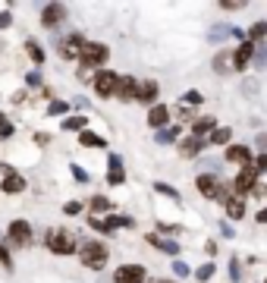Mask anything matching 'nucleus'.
<instances>
[{"label":"nucleus","instance_id":"obj_9","mask_svg":"<svg viewBox=\"0 0 267 283\" xmlns=\"http://www.w3.org/2000/svg\"><path fill=\"white\" fill-rule=\"evenodd\" d=\"M117 98L119 101H135L138 98V82L132 76H119L117 82Z\"/></svg>","mask_w":267,"mask_h":283},{"label":"nucleus","instance_id":"obj_35","mask_svg":"<svg viewBox=\"0 0 267 283\" xmlns=\"http://www.w3.org/2000/svg\"><path fill=\"white\" fill-rule=\"evenodd\" d=\"M255 170H267V154H261V158L255 160Z\"/></svg>","mask_w":267,"mask_h":283},{"label":"nucleus","instance_id":"obj_1","mask_svg":"<svg viewBox=\"0 0 267 283\" xmlns=\"http://www.w3.org/2000/svg\"><path fill=\"white\" fill-rule=\"evenodd\" d=\"M82 265L91 271H101L107 265V246L104 242H85L82 246Z\"/></svg>","mask_w":267,"mask_h":283},{"label":"nucleus","instance_id":"obj_13","mask_svg":"<svg viewBox=\"0 0 267 283\" xmlns=\"http://www.w3.org/2000/svg\"><path fill=\"white\" fill-rule=\"evenodd\" d=\"M107 170H110V173H107V183L119 186V183L126 179V173H123V164H119V158H117V154L110 158V167H107Z\"/></svg>","mask_w":267,"mask_h":283},{"label":"nucleus","instance_id":"obj_37","mask_svg":"<svg viewBox=\"0 0 267 283\" xmlns=\"http://www.w3.org/2000/svg\"><path fill=\"white\" fill-rule=\"evenodd\" d=\"M79 211H82V208H79L76 201H69V205H66V214H79Z\"/></svg>","mask_w":267,"mask_h":283},{"label":"nucleus","instance_id":"obj_34","mask_svg":"<svg viewBox=\"0 0 267 283\" xmlns=\"http://www.w3.org/2000/svg\"><path fill=\"white\" fill-rule=\"evenodd\" d=\"M72 173H76V179H79V183H85V179H88V173H85L82 167H72Z\"/></svg>","mask_w":267,"mask_h":283},{"label":"nucleus","instance_id":"obj_33","mask_svg":"<svg viewBox=\"0 0 267 283\" xmlns=\"http://www.w3.org/2000/svg\"><path fill=\"white\" fill-rule=\"evenodd\" d=\"M50 113H66V104H63V101H53V104H50Z\"/></svg>","mask_w":267,"mask_h":283},{"label":"nucleus","instance_id":"obj_5","mask_svg":"<svg viewBox=\"0 0 267 283\" xmlns=\"http://www.w3.org/2000/svg\"><path fill=\"white\" fill-rule=\"evenodd\" d=\"M145 280V267L142 265H123L113 274V283H142Z\"/></svg>","mask_w":267,"mask_h":283},{"label":"nucleus","instance_id":"obj_38","mask_svg":"<svg viewBox=\"0 0 267 283\" xmlns=\"http://www.w3.org/2000/svg\"><path fill=\"white\" fill-rule=\"evenodd\" d=\"M258 224H267V208H261V211H258Z\"/></svg>","mask_w":267,"mask_h":283},{"label":"nucleus","instance_id":"obj_31","mask_svg":"<svg viewBox=\"0 0 267 283\" xmlns=\"http://www.w3.org/2000/svg\"><path fill=\"white\" fill-rule=\"evenodd\" d=\"M264 32H267V25H264V22H258L255 29H251V38H255V41H258V38H264Z\"/></svg>","mask_w":267,"mask_h":283},{"label":"nucleus","instance_id":"obj_3","mask_svg":"<svg viewBox=\"0 0 267 283\" xmlns=\"http://www.w3.org/2000/svg\"><path fill=\"white\" fill-rule=\"evenodd\" d=\"M48 248H50L53 255H72V252H76V242H72L69 233L50 230V233H48Z\"/></svg>","mask_w":267,"mask_h":283},{"label":"nucleus","instance_id":"obj_23","mask_svg":"<svg viewBox=\"0 0 267 283\" xmlns=\"http://www.w3.org/2000/svg\"><path fill=\"white\" fill-rule=\"evenodd\" d=\"M154 189H157L160 195H167V198H179V192H176V189H173V186H167V183H157Z\"/></svg>","mask_w":267,"mask_h":283},{"label":"nucleus","instance_id":"obj_14","mask_svg":"<svg viewBox=\"0 0 267 283\" xmlns=\"http://www.w3.org/2000/svg\"><path fill=\"white\" fill-rule=\"evenodd\" d=\"M251 51H255V44H249V41H245V44H239V51L233 53V66H236V70H242V66L249 63Z\"/></svg>","mask_w":267,"mask_h":283},{"label":"nucleus","instance_id":"obj_29","mask_svg":"<svg viewBox=\"0 0 267 283\" xmlns=\"http://www.w3.org/2000/svg\"><path fill=\"white\" fill-rule=\"evenodd\" d=\"M198 280H211L214 277V265H204V267H198V274H195Z\"/></svg>","mask_w":267,"mask_h":283},{"label":"nucleus","instance_id":"obj_10","mask_svg":"<svg viewBox=\"0 0 267 283\" xmlns=\"http://www.w3.org/2000/svg\"><path fill=\"white\" fill-rule=\"evenodd\" d=\"M66 19V10H63V3H48L44 6V13H41V22L48 25V29H53V25H60Z\"/></svg>","mask_w":267,"mask_h":283},{"label":"nucleus","instance_id":"obj_20","mask_svg":"<svg viewBox=\"0 0 267 283\" xmlns=\"http://www.w3.org/2000/svg\"><path fill=\"white\" fill-rule=\"evenodd\" d=\"M192 129H195V136H201V132H211V129H214V117H201V120H195V126H192Z\"/></svg>","mask_w":267,"mask_h":283},{"label":"nucleus","instance_id":"obj_24","mask_svg":"<svg viewBox=\"0 0 267 283\" xmlns=\"http://www.w3.org/2000/svg\"><path fill=\"white\" fill-rule=\"evenodd\" d=\"M85 123H88V120H85V117H69V120H66L63 126H66V129H82Z\"/></svg>","mask_w":267,"mask_h":283},{"label":"nucleus","instance_id":"obj_39","mask_svg":"<svg viewBox=\"0 0 267 283\" xmlns=\"http://www.w3.org/2000/svg\"><path fill=\"white\" fill-rule=\"evenodd\" d=\"M6 25H10V16H6V13H0V29H6Z\"/></svg>","mask_w":267,"mask_h":283},{"label":"nucleus","instance_id":"obj_25","mask_svg":"<svg viewBox=\"0 0 267 283\" xmlns=\"http://www.w3.org/2000/svg\"><path fill=\"white\" fill-rule=\"evenodd\" d=\"M201 101H204V98H201L198 91H185V94H183V104H192V107H195V104H201Z\"/></svg>","mask_w":267,"mask_h":283},{"label":"nucleus","instance_id":"obj_26","mask_svg":"<svg viewBox=\"0 0 267 283\" xmlns=\"http://www.w3.org/2000/svg\"><path fill=\"white\" fill-rule=\"evenodd\" d=\"M91 208H95V211H107V208H110V201H107L104 195H95V198H91Z\"/></svg>","mask_w":267,"mask_h":283},{"label":"nucleus","instance_id":"obj_6","mask_svg":"<svg viewBox=\"0 0 267 283\" xmlns=\"http://www.w3.org/2000/svg\"><path fill=\"white\" fill-rule=\"evenodd\" d=\"M85 44H88V41H85L82 35H69L63 44H60V57H63V60H76V57H82Z\"/></svg>","mask_w":267,"mask_h":283},{"label":"nucleus","instance_id":"obj_40","mask_svg":"<svg viewBox=\"0 0 267 283\" xmlns=\"http://www.w3.org/2000/svg\"><path fill=\"white\" fill-rule=\"evenodd\" d=\"M154 283H170V280H154Z\"/></svg>","mask_w":267,"mask_h":283},{"label":"nucleus","instance_id":"obj_17","mask_svg":"<svg viewBox=\"0 0 267 283\" xmlns=\"http://www.w3.org/2000/svg\"><path fill=\"white\" fill-rule=\"evenodd\" d=\"M22 189H25V179L22 177H16V173H10V177H6L3 179V192H22Z\"/></svg>","mask_w":267,"mask_h":283},{"label":"nucleus","instance_id":"obj_21","mask_svg":"<svg viewBox=\"0 0 267 283\" xmlns=\"http://www.w3.org/2000/svg\"><path fill=\"white\" fill-rule=\"evenodd\" d=\"M82 145H95V148H104V139L95 136V132H82Z\"/></svg>","mask_w":267,"mask_h":283},{"label":"nucleus","instance_id":"obj_11","mask_svg":"<svg viewBox=\"0 0 267 283\" xmlns=\"http://www.w3.org/2000/svg\"><path fill=\"white\" fill-rule=\"evenodd\" d=\"M233 186H236V192H239V195H242V192H249V189H255V186H258V170L245 167V170L236 177V183H233Z\"/></svg>","mask_w":267,"mask_h":283},{"label":"nucleus","instance_id":"obj_18","mask_svg":"<svg viewBox=\"0 0 267 283\" xmlns=\"http://www.w3.org/2000/svg\"><path fill=\"white\" fill-rule=\"evenodd\" d=\"M249 148H242V145H233L230 151H226V160H239V164H249Z\"/></svg>","mask_w":267,"mask_h":283},{"label":"nucleus","instance_id":"obj_28","mask_svg":"<svg viewBox=\"0 0 267 283\" xmlns=\"http://www.w3.org/2000/svg\"><path fill=\"white\" fill-rule=\"evenodd\" d=\"M160 252H167V255H179V246L173 239H167V242H160Z\"/></svg>","mask_w":267,"mask_h":283},{"label":"nucleus","instance_id":"obj_27","mask_svg":"<svg viewBox=\"0 0 267 283\" xmlns=\"http://www.w3.org/2000/svg\"><path fill=\"white\" fill-rule=\"evenodd\" d=\"M176 132L179 129H160L157 132V142H160V145H164V142H173V139H176Z\"/></svg>","mask_w":267,"mask_h":283},{"label":"nucleus","instance_id":"obj_12","mask_svg":"<svg viewBox=\"0 0 267 283\" xmlns=\"http://www.w3.org/2000/svg\"><path fill=\"white\" fill-rule=\"evenodd\" d=\"M167 120H170V110H167L164 104H154V107H151V113H148V123L154 126L157 132L164 129V123H167Z\"/></svg>","mask_w":267,"mask_h":283},{"label":"nucleus","instance_id":"obj_32","mask_svg":"<svg viewBox=\"0 0 267 283\" xmlns=\"http://www.w3.org/2000/svg\"><path fill=\"white\" fill-rule=\"evenodd\" d=\"M173 271H176L179 277H189V265H183V261H176V265H173Z\"/></svg>","mask_w":267,"mask_h":283},{"label":"nucleus","instance_id":"obj_8","mask_svg":"<svg viewBox=\"0 0 267 283\" xmlns=\"http://www.w3.org/2000/svg\"><path fill=\"white\" fill-rule=\"evenodd\" d=\"M117 82H119L117 72H98L95 76V91L101 94V98H110V94H117Z\"/></svg>","mask_w":267,"mask_h":283},{"label":"nucleus","instance_id":"obj_19","mask_svg":"<svg viewBox=\"0 0 267 283\" xmlns=\"http://www.w3.org/2000/svg\"><path fill=\"white\" fill-rule=\"evenodd\" d=\"M226 214H230L233 220H239V217L245 214V205H242L239 198H230V201H226Z\"/></svg>","mask_w":267,"mask_h":283},{"label":"nucleus","instance_id":"obj_15","mask_svg":"<svg viewBox=\"0 0 267 283\" xmlns=\"http://www.w3.org/2000/svg\"><path fill=\"white\" fill-rule=\"evenodd\" d=\"M154 98H157V85H154V82H142V85H138V98H135V101H142V104H151Z\"/></svg>","mask_w":267,"mask_h":283},{"label":"nucleus","instance_id":"obj_30","mask_svg":"<svg viewBox=\"0 0 267 283\" xmlns=\"http://www.w3.org/2000/svg\"><path fill=\"white\" fill-rule=\"evenodd\" d=\"M29 53H32V57L38 60V63H41V60H44V51H41V47H38L35 41H29Z\"/></svg>","mask_w":267,"mask_h":283},{"label":"nucleus","instance_id":"obj_4","mask_svg":"<svg viewBox=\"0 0 267 283\" xmlns=\"http://www.w3.org/2000/svg\"><path fill=\"white\" fill-rule=\"evenodd\" d=\"M198 189H201V192L208 195V198H217V201H223V205L233 198V195L217 183V177H208V173H204V177H198Z\"/></svg>","mask_w":267,"mask_h":283},{"label":"nucleus","instance_id":"obj_2","mask_svg":"<svg viewBox=\"0 0 267 283\" xmlns=\"http://www.w3.org/2000/svg\"><path fill=\"white\" fill-rule=\"evenodd\" d=\"M107 57H110L107 44H101V41H91V44H85V51H82V70L88 72L91 66H101Z\"/></svg>","mask_w":267,"mask_h":283},{"label":"nucleus","instance_id":"obj_36","mask_svg":"<svg viewBox=\"0 0 267 283\" xmlns=\"http://www.w3.org/2000/svg\"><path fill=\"white\" fill-rule=\"evenodd\" d=\"M0 265H6V267L13 265V261H10V255H6V248H3V246H0Z\"/></svg>","mask_w":267,"mask_h":283},{"label":"nucleus","instance_id":"obj_7","mask_svg":"<svg viewBox=\"0 0 267 283\" xmlns=\"http://www.w3.org/2000/svg\"><path fill=\"white\" fill-rule=\"evenodd\" d=\"M6 233H10L13 246H19V248H25V246L32 242V227L25 224V220H13V224H10V230H6Z\"/></svg>","mask_w":267,"mask_h":283},{"label":"nucleus","instance_id":"obj_16","mask_svg":"<svg viewBox=\"0 0 267 283\" xmlns=\"http://www.w3.org/2000/svg\"><path fill=\"white\" fill-rule=\"evenodd\" d=\"M201 139H185L183 145H179V151H183V158H198V151H201Z\"/></svg>","mask_w":267,"mask_h":283},{"label":"nucleus","instance_id":"obj_22","mask_svg":"<svg viewBox=\"0 0 267 283\" xmlns=\"http://www.w3.org/2000/svg\"><path fill=\"white\" fill-rule=\"evenodd\" d=\"M211 142H214V145H226V142H230V129H214Z\"/></svg>","mask_w":267,"mask_h":283}]
</instances>
